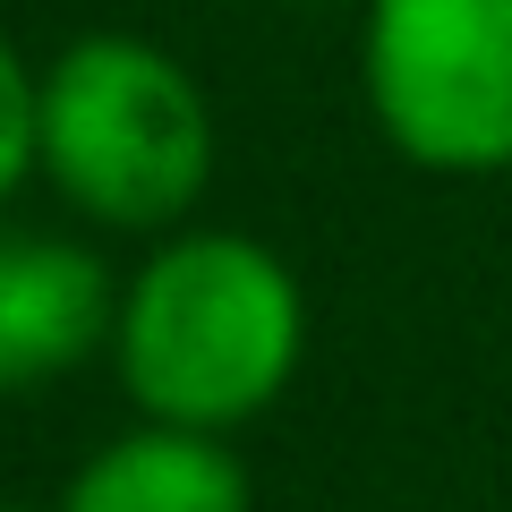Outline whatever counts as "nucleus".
I'll use <instances>...</instances> for the list:
<instances>
[{"instance_id": "nucleus-6", "label": "nucleus", "mask_w": 512, "mask_h": 512, "mask_svg": "<svg viewBox=\"0 0 512 512\" xmlns=\"http://www.w3.org/2000/svg\"><path fill=\"white\" fill-rule=\"evenodd\" d=\"M35 111H43V69H26V52L0 35V214L35 180Z\"/></svg>"}, {"instance_id": "nucleus-5", "label": "nucleus", "mask_w": 512, "mask_h": 512, "mask_svg": "<svg viewBox=\"0 0 512 512\" xmlns=\"http://www.w3.org/2000/svg\"><path fill=\"white\" fill-rule=\"evenodd\" d=\"M60 512H256V478L231 453V436L137 419L69 470Z\"/></svg>"}, {"instance_id": "nucleus-8", "label": "nucleus", "mask_w": 512, "mask_h": 512, "mask_svg": "<svg viewBox=\"0 0 512 512\" xmlns=\"http://www.w3.org/2000/svg\"><path fill=\"white\" fill-rule=\"evenodd\" d=\"M0 512H26V504H9V495H0Z\"/></svg>"}, {"instance_id": "nucleus-2", "label": "nucleus", "mask_w": 512, "mask_h": 512, "mask_svg": "<svg viewBox=\"0 0 512 512\" xmlns=\"http://www.w3.org/2000/svg\"><path fill=\"white\" fill-rule=\"evenodd\" d=\"M35 180L94 231H180L214 180V103L197 69L146 35H69L43 60Z\"/></svg>"}, {"instance_id": "nucleus-1", "label": "nucleus", "mask_w": 512, "mask_h": 512, "mask_svg": "<svg viewBox=\"0 0 512 512\" xmlns=\"http://www.w3.org/2000/svg\"><path fill=\"white\" fill-rule=\"evenodd\" d=\"M308 359V291L256 231H163L120 282L111 367L137 419L239 436Z\"/></svg>"}, {"instance_id": "nucleus-4", "label": "nucleus", "mask_w": 512, "mask_h": 512, "mask_svg": "<svg viewBox=\"0 0 512 512\" xmlns=\"http://www.w3.org/2000/svg\"><path fill=\"white\" fill-rule=\"evenodd\" d=\"M111 316L120 282L86 239L0 214V402L43 393L94 350H111Z\"/></svg>"}, {"instance_id": "nucleus-3", "label": "nucleus", "mask_w": 512, "mask_h": 512, "mask_svg": "<svg viewBox=\"0 0 512 512\" xmlns=\"http://www.w3.org/2000/svg\"><path fill=\"white\" fill-rule=\"evenodd\" d=\"M359 94L410 171H512V0H367Z\"/></svg>"}, {"instance_id": "nucleus-7", "label": "nucleus", "mask_w": 512, "mask_h": 512, "mask_svg": "<svg viewBox=\"0 0 512 512\" xmlns=\"http://www.w3.org/2000/svg\"><path fill=\"white\" fill-rule=\"evenodd\" d=\"M282 9H367V0H282Z\"/></svg>"}]
</instances>
